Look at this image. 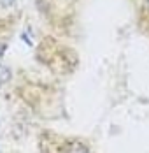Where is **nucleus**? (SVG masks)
Returning <instances> with one entry per match:
<instances>
[{
    "instance_id": "f257e3e1",
    "label": "nucleus",
    "mask_w": 149,
    "mask_h": 153,
    "mask_svg": "<svg viewBox=\"0 0 149 153\" xmlns=\"http://www.w3.org/2000/svg\"><path fill=\"white\" fill-rule=\"evenodd\" d=\"M9 79H11V72H9V69L4 67V65H0V88H2Z\"/></svg>"
},
{
    "instance_id": "f03ea898",
    "label": "nucleus",
    "mask_w": 149,
    "mask_h": 153,
    "mask_svg": "<svg viewBox=\"0 0 149 153\" xmlns=\"http://www.w3.org/2000/svg\"><path fill=\"white\" fill-rule=\"evenodd\" d=\"M67 153H89L84 146H81V144H74L72 146V150H69Z\"/></svg>"
},
{
    "instance_id": "7ed1b4c3",
    "label": "nucleus",
    "mask_w": 149,
    "mask_h": 153,
    "mask_svg": "<svg viewBox=\"0 0 149 153\" xmlns=\"http://www.w3.org/2000/svg\"><path fill=\"white\" fill-rule=\"evenodd\" d=\"M0 4H2L4 7H9V5H13V4H14V0H0Z\"/></svg>"
},
{
    "instance_id": "20e7f679",
    "label": "nucleus",
    "mask_w": 149,
    "mask_h": 153,
    "mask_svg": "<svg viewBox=\"0 0 149 153\" xmlns=\"http://www.w3.org/2000/svg\"><path fill=\"white\" fill-rule=\"evenodd\" d=\"M5 49H7V46H5V44H0V58H2V55L5 53Z\"/></svg>"
},
{
    "instance_id": "39448f33",
    "label": "nucleus",
    "mask_w": 149,
    "mask_h": 153,
    "mask_svg": "<svg viewBox=\"0 0 149 153\" xmlns=\"http://www.w3.org/2000/svg\"><path fill=\"white\" fill-rule=\"evenodd\" d=\"M148 2H149V0H148Z\"/></svg>"
}]
</instances>
